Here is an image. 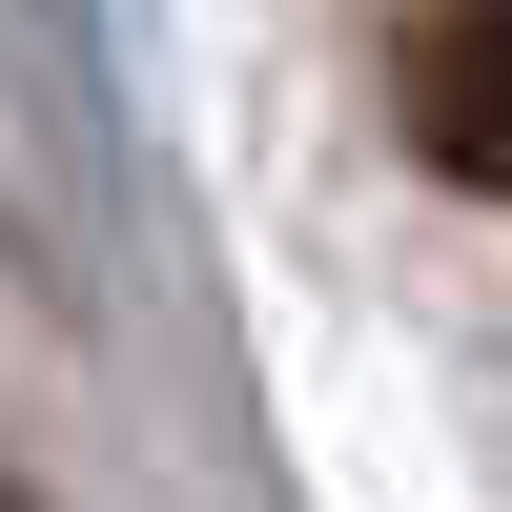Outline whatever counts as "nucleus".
I'll use <instances>...</instances> for the list:
<instances>
[{
    "label": "nucleus",
    "mask_w": 512,
    "mask_h": 512,
    "mask_svg": "<svg viewBox=\"0 0 512 512\" xmlns=\"http://www.w3.org/2000/svg\"><path fill=\"white\" fill-rule=\"evenodd\" d=\"M390 123L431 185L512 205V0H410L390 21Z\"/></svg>",
    "instance_id": "nucleus-1"
},
{
    "label": "nucleus",
    "mask_w": 512,
    "mask_h": 512,
    "mask_svg": "<svg viewBox=\"0 0 512 512\" xmlns=\"http://www.w3.org/2000/svg\"><path fill=\"white\" fill-rule=\"evenodd\" d=\"M0 512H41V492H21V472H0Z\"/></svg>",
    "instance_id": "nucleus-2"
}]
</instances>
